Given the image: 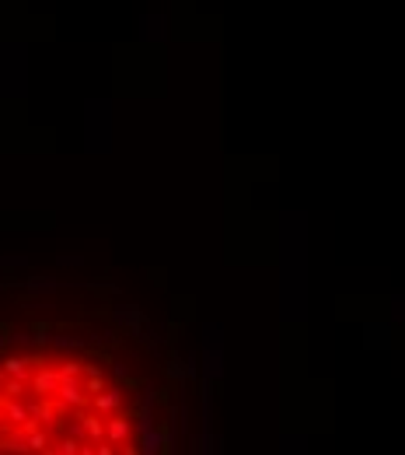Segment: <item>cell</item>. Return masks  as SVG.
Segmentation results:
<instances>
[{"label":"cell","mask_w":405,"mask_h":455,"mask_svg":"<svg viewBox=\"0 0 405 455\" xmlns=\"http://www.w3.org/2000/svg\"><path fill=\"white\" fill-rule=\"evenodd\" d=\"M126 382H115V378H112V382L98 392V396H91V410L98 413V417H112V413H119V410H123L126 406V389H123ZM137 386V382H133Z\"/></svg>","instance_id":"1"},{"label":"cell","mask_w":405,"mask_h":455,"mask_svg":"<svg viewBox=\"0 0 405 455\" xmlns=\"http://www.w3.org/2000/svg\"><path fill=\"white\" fill-rule=\"evenodd\" d=\"M60 406H67V410H80V406H88L91 403V396L84 392V375L80 378H60V389H56V396H53Z\"/></svg>","instance_id":"2"},{"label":"cell","mask_w":405,"mask_h":455,"mask_svg":"<svg viewBox=\"0 0 405 455\" xmlns=\"http://www.w3.org/2000/svg\"><path fill=\"white\" fill-rule=\"evenodd\" d=\"M133 434H137V431H133V417H130L126 410L105 417V441H112L115 448L126 445V441H133Z\"/></svg>","instance_id":"3"},{"label":"cell","mask_w":405,"mask_h":455,"mask_svg":"<svg viewBox=\"0 0 405 455\" xmlns=\"http://www.w3.org/2000/svg\"><path fill=\"white\" fill-rule=\"evenodd\" d=\"M38 364V354H0V368H4L8 378H28L32 368Z\"/></svg>","instance_id":"4"},{"label":"cell","mask_w":405,"mask_h":455,"mask_svg":"<svg viewBox=\"0 0 405 455\" xmlns=\"http://www.w3.org/2000/svg\"><path fill=\"white\" fill-rule=\"evenodd\" d=\"M0 396H4V399H25L28 396V378H4Z\"/></svg>","instance_id":"5"},{"label":"cell","mask_w":405,"mask_h":455,"mask_svg":"<svg viewBox=\"0 0 405 455\" xmlns=\"http://www.w3.org/2000/svg\"><path fill=\"white\" fill-rule=\"evenodd\" d=\"M25 445H28V452H38V455H43V452L53 445V438H49V431L35 428V431H25Z\"/></svg>","instance_id":"6"},{"label":"cell","mask_w":405,"mask_h":455,"mask_svg":"<svg viewBox=\"0 0 405 455\" xmlns=\"http://www.w3.org/2000/svg\"><path fill=\"white\" fill-rule=\"evenodd\" d=\"M8 344H11V340H8V333H4V329H0V354H4V351H8Z\"/></svg>","instance_id":"7"},{"label":"cell","mask_w":405,"mask_h":455,"mask_svg":"<svg viewBox=\"0 0 405 455\" xmlns=\"http://www.w3.org/2000/svg\"><path fill=\"white\" fill-rule=\"evenodd\" d=\"M43 455H63V452H60V448H53V445H49V448H46V452H43Z\"/></svg>","instance_id":"8"},{"label":"cell","mask_w":405,"mask_h":455,"mask_svg":"<svg viewBox=\"0 0 405 455\" xmlns=\"http://www.w3.org/2000/svg\"><path fill=\"white\" fill-rule=\"evenodd\" d=\"M4 378H8V375H4V368H0V386H4Z\"/></svg>","instance_id":"9"},{"label":"cell","mask_w":405,"mask_h":455,"mask_svg":"<svg viewBox=\"0 0 405 455\" xmlns=\"http://www.w3.org/2000/svg\"><path fill=\"white\" fill-rule=\"evenodd\" d=\"M0 455H8V452H0Z\"/></svg>","instance_id":"10"}]
</instances>
